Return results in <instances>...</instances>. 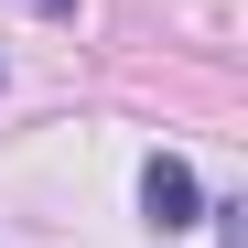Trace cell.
<instances>
[{"instance_id": "cell-1", "label": "cell", "mask_w": 248, "mask_h": 248, "mask_svg": "<svg viewBox=\"0 0 248 248\" xmlns=\"http://www.w3.org/2000/svg\"><path fill=\"white\" fill-rule=\"evenodd\" d=\"M140 216H151L162 237L205 227V184H194V162H184V151H151V162H140Z\"/></svg>"}, {"instance_id": "cell-2", "label": "cell", "mask_w": 248, "mask_h": 248, "mask_svg": "<svg viewBox=\"0 0 248 248\" xmlns=\"http://www.w3.org/2000/svg\"><path fill=\"white\" fill-rule=\"evenodd\" d=\"M32 11H76V0H32Z\"/></svg>"}]
</instances>
